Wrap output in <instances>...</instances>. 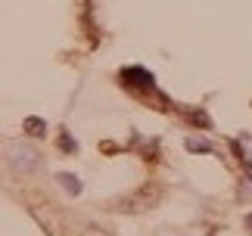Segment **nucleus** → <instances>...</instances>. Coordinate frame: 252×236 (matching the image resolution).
<instances>
[{
  "instance_id": "nucleus-7",
  "label": "nucleus",
  "mask_w": 252,
  "mask_h": 236,
  "mask_svg": "<svg viewBox=\"0 0 252 236\" xmlns=\"http://www.w3.org/2000/svg\"><path fill=\"white\" fill-rule=\"evenodd\" d=\"M246 224H249V230H252V214H249V218H246Z\"/></svg>"
},
{
  "instance_id": "nucleus-4",
  "label": "nucleus",
  "mask_w": 252,
  "mask_h": 236,
  "mask_svg": "<svg viewBox=\"0 0 252 236\" xmlns=\"http://www.w3.org/2000/svg\"><path fill=\"white\" fill-rule=\"evenodd\" d=\"M25 131L32 134V137H37V134L44 137V131H47V124L41 121V118H25Z\"/></svg>"
},
{
  "instance_id": "nucleus-6",
  "label": "nucleus",
  "mask_w": 252,
  "mask_h": 236,
  "mask_svg": "<svg viewBox=\"0 0 252 236\" xmlns=\"http://www.w3.org/2000/svg\"><path fill=\"white\" fill-rule=\"evenodd\" d=\"M63 146H65V149H72V152H75V140H72L69 134H63Z\"/></svg>"
},
{
  "instance_id": "nucleus-2",
  "label": "nucleus",
  "mask_w": 252,
  "mask_h": 236,
  "mask_svg": "<svg viewBox=\"0 0 252 236\" xmlns=\"http://www.w3.org/2000/svg\"><path fill=\"white\" fill-rule=\"evenodd\" d=\"M122 84H140L143 87V90H153V75L147 72V68H137V65H134V68H125V72H122Z\"/></svg>"
},
{
  "instance_id": "nucleus-5",
  "label": "nucleus",
  "mask_w": 252,
  "mask_h": 236,
  "mask_svg": "<svg viewBox=\"0 0 252 236\" xmlns=\"http://www.w3.org/2000/svg\"><path fill=\"white\" fill-rule=\"evenodd\" d=\"M187 149H196V152H209L212 146L206 140H187Z\"/></svg>"
},
{
  "instance_id": "nucleus-1",
  "label": "nucleus",
  "mask_w": 252,
  "mask_h": 236,
  "mask_svg": "<svg viewBox=\"0 0 252 236\" xmlns=\"http://www.w3.org/2000/svg\"><path fill=\"white\" fill-rule=\"evenodd\" d=\"M6 149H9V162H13L16 171H34L37 162H41L37 152L32 149V146H25V143H9Z\"/></svg>"
},
{
  "instance_id": "nucleus-3",
  "label": "nucleus",
  "mask_w": 252,
  "mask_h": 236,
  "mask_svg": "<svg viewBox=\"0 0 252 236\" xmlns=\"http://www.w3.org/2000/svg\"><path fill=\"white\" fill-rule=\"evenodd\" d=\"M60 186H63V190H69L72 196H78V193H81V183L75 180L72 174H60Z\"/></svg>"
}]
</instances>
